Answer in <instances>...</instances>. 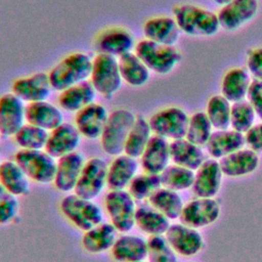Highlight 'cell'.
Returning a JSON list of instances; mask_svg holds the SVG:
<instances>
[{
	"instance_id": "1",
	"label": "cell",
	"mask_w": 262,
	"mask_h": 262,
	"mask_svg": "<svg viewBox=\"0 0 262 262\" xmlns=\"http://www.w3.org/2000/svg\"><path fill=\"white\" fill-rule=\"evenodd\" d=\"M92 57L86 52L75 51L60 58L48 72V78L54 91L60 92L75 84L89 80Z\"/></svg>"
},
{
	"instance_id": "2",
	"label": "cell",
	"mask_w": 262,
	"mask_h": 262,
	"mask_svg": "<svg viewBox=\"0 0 262 262\" xmlns=\"http://www.w3.org/2000/svg\"><path fill=\"white\" fill-rule=\"evenodd\" d=\"M173 17L180 31L189 36H214L220 28L217 13L192 4L176 5Z\"/></svg>"
},
{
	"instance_id": "3",
	"label": "cell",
	"mask_w": 262,
	"mask_h": 262,
	"mask_svg": "<svg viewBox=\"0 0 262 262\" xmlns=\"http://www.w3.org/2000/svg\"><path fill=\"white\" fill-rule=\"evenodd\" d=\"M136 116L128 108L120 107L110 113L100 136L102 150L110 156L124 154L125 143Z\"/></svg>"
},
{
	"instance_id": "4",
	"label": "cell",
	"mask_w": 262,
	"mask_h": 262,
	"mask_svg": "<svg viewBox=\"0 0 262 262\" xmlns=\"http://www.w3.org/2000/svg\"><path fill=\"white\" fill-rule=\"evenodd\" d=\"M148 70L158 75H167L172 72L181 60V52L171 45H164L147 39L136 42L134 50Z\"/></svg>"
},
{
	"instance_id": "5",
	"label": "cell",
	"mask_w": 262,
	"mask_h": 262,
	"mask_svg": "<svg viewBox=\"0 0 262 262\" xmlns=\"http://www.w3.org/2000/svg\"><path fill=\"white\" fill-rule=\"evenodd\" d=\"M61 214L75 227L86 231L102 222L100 207L89 199L69 193L60 201Z\"/></svg>"
},
{
	"instance_id": "6",
	"label": "cell",
	"mask_w": 262,
	"mask_h": 262,
	"mask_svg": "<svg viewBox=\"0 0 262 262\" xmlns=\"http://www.w3.org/2000/svg\"><path fill=\"white\" fill-rule=\"evenodd\" d=\"M104 209L118 232L128 233L135 226L136 201L127 189H110L104 196Z\"/></svg>"
},
{
	"instance_id": "7",
	"label": "cell",
	"mask_w": 262,
	"mask_h": 262,
	"mask_svg": "<svg viewBox=\"0 0 262 262\" xmlns=\"http://www.w3.org/2000/svg\"><path fill=\"white\" fill-rule=\"evenodd\" d=\"M89 82L96 93L107 99L112 98L120 90L123 83L118 58L104 54H96L92 58Z\"/></svg>"
},
{
	"instance_id": "8",
	"label": "cell",
	"mask_w": 262,
	"mask_h": 262,
	"mask_svg": "<svg viewBox=\"0 0 262 262\" xmlns=\"http://www.w3.org/2000/svg\"><path fill=\"white\" fill-rule=\"evenodd\" d=\"M13 160L18 164L30 180L39 184L53 182L56 159L51 157L45 149H18Z\"/></svg>"
},
{
	"instance_id": "9",
	"label": "cell",
	"mask_w": 262,
	"mask_h": 262,
	"mask_svg": "<svg viewBox=\"0 0 262 262\" xmlns=\"http://www.w3.org/2000/svg\"><path fill=\"white\" fill-rule=\"evenodd\" d=\"M188 119V115L181 107L167 106L155 112L148 123L152 134L172 141L185 137Z\"/></svg>"
},
{
	"instance_id": "10",
	"label": "cell",
	"mask_w": 262,
	"mask_h": 262,
	"mask_svg": "<svg viewBox=\"0 0 262 262\" xmlns=\"http://www.w3.org/2000/svg\"><path fill=\"white\" fill-rule=\"evenodd\" d=\"M132 32L122 26H111L100 30L93 39L96 54H104L116 58L131 52L135 47Z\"/></svg>"
},
{
	"instance_id": "11",
	"label": "cell",
	"mask_w": 262,
	"mask_h": 262,
	"mask_svg": "<svg viewBox=\"0 0 262 262\" xmlns=\"http://www.w3.org/2000/svg\"><path fill=\"white\" fill-rule=\"evenodd\" d=\"M108 164L99 157L90 158L84 164L74 193L89 200L97 198L106 186Z\"/></svg>"
},
{
	"instance_id": "12",
	"label": "cell",
	"mask_w": 262,
	"mask_h": 262,
	"mask_svg": "<svg viewBox=\"0 0 262 262\" xmlns=\"http://www.w3.org/2000/svg\"><path fill=\"white\" fill-rule=\"evenodd\" d=\"M219 214L220 206L214 198H196L183 206L179 219L180 223L196 229L214 223Z\"/></svg>"
},
{
	"instance_id": "13",
	"label": "cell",
	"mask_w": 262,
	"mask_h": 262,
	"mask_svg": "<svg viewBox=\"0 0 262 262\" xmlns=\"http://www.w3.org/2000/svg\"><path fill=\"white\" fill-rule=\"evenodd\" d=\"M52 90L48 73L45 72L18 77L11 84V92L27 104L46 100Z\"/></svg>"
},
{
	"instance_id": "14",
	"label": "cell",
	"mask_w": 262,
	"mask_h": 262,
	"mask_svg": "<svg viewBox=\"0 0 262 262\" xmlns=\"http://www.w3.org/2000/svg\"><path fill=\"white\" fill-rule=\"evenodd\" d=\"M164 236L172 250L183 257L194 256L204 247L201 233L195 228L182 223L170 224Z\"/></svg>"
},
{
	"instance_id": "15",
	"label": "cell",
	"mask_w": 262,
	"mask_h": 262,
	"mask_svg": "<svg viewBox=\"0 0 262 262\" xmlns=\"http://www.w3.org/2000/svg\"><path fill=\"white\" fill-rule=\"evenodd\" d=\"M26 123V103L12 92L0 95V133L2 137H13Z\"/></svg>"
},
{
	"instance_id": "16",
	"label": "cell",
	"mask_w": 262,
	"mask_h": 262,
	"mask_svg": "<svg viewBox=\"0 0 262 262\" xmlns=\"http://www.w3.org/2000/svg\"><path fill=\"white\" fill-rule=\"evenodd\" d=\"M110 113L106 107L98 102H92L75 114L74 125L86 139L100 138Z\"/></svg>"
},
{
	"instance_id": "17",
	"label": "cell",
	"mask_w": 262,
	"mask_h": 262,
	"mask_svg": "<svg viewBox=\"0 0 262 262\" xmlns=\"http://www.w3.org/2000/svg\"><path fill=\"white\" fill-rule=\"evenodd\" d=\"M85 162L84 157L79 151L56 159L55 174L52 182L55 188L64 193L74 191Z\"/></svg>"
},
{
	"instance_id": "18",
	"label": "cell",
	"mask_w": 262,
	"mask_h": 262,
	"mask_svg": "<svg viewBox=\"0 0 262 262\" xmlns=\"http://www.w3.org/2000/svg\"><path fill=\"white\" fill-rule=\"evenodd\" d=\"M258 0H231L221 6L217 13L220 27L226 31H235L250 21L257 13Z\"/></svg>"
},
{
	"instance_id": "19",
	"label": "cell",
	"mask_w": 262,
	"mask_h": 262,
	"mask_svg": "<svg viewBox=\"0 0 262 262\" xmlns=\"http://www.w3.org/2000/svg\"><path fill=\"white\" fill-rule=\"evenodd\" d=\"M81 134L76 126L63 122L53 130L48 132L45 150L54 159L77 151L81 142Z\"/></svg>"
},
{
	"instance_id": "20",
	"label": "cell",
	"mask_w": 262,
	"mask_h": 262,
	"mask_svg": "<svg viewBox=\"0 0 262 262\" xmlns=\"http://www.w3.org/2000/svg\"><path fill=\"white\" fill-rule=\"evenodd\" d=\"M192 182V192L198 198H213L221 186L222 171L219 162L215 159L205 160L195 170Z\"/></svg>"
},
{
	"instance_id": "21",
	"label": "cell",
	"mask_w": 262,
	"mask_h": 262,
	"mask_svg": "<svg viewBox=\"0 0 262 262\" xmlns=\"http://www.w3.org/2000/svg\"><path fill=\"white\" fill-rule=\"evenodd\" d=\"M139 161L143 172L160 175L170 165V142L152 134L139 157Z\"/></svg>"
},
{
	"instance_id": "22",
	"label": "cell",
	"mask_w": 262,
	"mask_h": 262,
	"mask_svg": "<svg viewBox=\"0 0 262 262\" xmlns=\"http://www.w3.org/2000/svg\"><path fill=\"white\" fill-rule=\"evenodd\" d=\"M144 39L156 43L175 46L180 36V29L174 17L157 15L147 18L142 25Z\"/></svg>"
},
{
	"instance_id": "23",
	"label": "cell",
	"mask_w": 262,
	"mask_h": 262,
	"mask_svg": "<svg viewBox=\"0 0 262 262\" xmlns=\"http://www.w3.org/2000/svg\"><path fill=\"white\" fill-rule=\"evenodd\" d=\"M26 121L49 132L63 123L62 110L47 99L28 103L26 104Z\"/></svg>"
},
{
	"instance_id": "24",
	"label": "cell",
	"mask_w": 262,
	"mask_h": 262,
	"mask_svg": "<svg viewBox=\"0 0 262 262\" xmlns=\"http://www.w3.org/2000/svg\"><path fill=\"white\" fill-rule=\"evenodd\" d=\"M116 262H137L147 258V239L135 234L121 233L111 249Z\"/></svg>"
},
{
	"instance_id": "25",
	"label": "cell",
	"mask_w": 262,
	"mask_h": 262,
	"mask_svg": "<svg viewBox=\"0 0 262 262\" xmlns=\"http://www.w3.org/2000/svg\"><path fill=\"white\" fill-rule=\"evenodd\" d=\"M139 163L126 154L116 156L107 167L106 186L110 189H127L136 176Z\"/></svg>"
},
{
	"instance_id": "26",
	"label": "cell",
	"mask_w": 262,
	"mask_h": 262,
	"mask_svg": "<svg viewBox=\"0 0 262 262\" xmlns=\"http://www.w3.org/2000/svg\"><path fill=\"white\" fill-rule=\"evenodd\" d=\"M96 91L89 80L61 90L57 96V105L64 112L78 113L94 102Z\"/></svg>"
},
{
	"instance_id": "27",
	"label": "cell",
	"mask_w": 262,
	"mask_h": 262,
	"mask_svg": "<svg viewBox=\"0 0 262 262\" xmlns=\"http://www.w3.org/2000/svg\"><path fill=\"white\" fill-rule=\"evenodd\" d=\"M246 144L245 134L233 129L215 130L212 132L206 148L212 159H221L244 147Z\"/></svg>"
},
{
	"instance_id": "28",
	"label": "cell",
	"mask_w": 262,
	"mask_h": 262,
	"mask_svg": "<svg viewBox=\"0 0 262 262\" xmlns=\"http://www.w3.org/2000/svg\"><path fill=\"white\" fill-rule=\"evenodd\" d=\"M218 162L224 175L229 177H239L251 174L257 169L259 165V156L249 147H243L221 158Z\"/></svg>"
},
{
	"instance_id": "29",
	"label": "cell",
	"mask_w": 262,
	"mask_h": 262,
	"mask_svg": "<svg viewBox=\"0 0 262 262\" xmlns=\"http://www.w3.org/2000/svg\"><path fill=\"white\" fill-rule=\"evenodd\" d=\"M117 229L108 222H101L84 231L82 236L83 249L92 255L111 251L118 235Z\"/></svg>"
},
{
	"instance_id": "30",
	"label": "cell",
	"mask_w": 262,
	"mask_h": 262,
	"mask_svg": "<svg viewBox=\"0 0 262 262\" xmlns=\"http://www.w3.org/2000/svg\"><path fill=\"white\" fill-rule=\"evenodd\" d=\"M251 83V75L247 69L232 68L222 78L221 94L231 103L246 99Z\"/></svg>"
},
{
	"instance_id": "31",
	"label": "cell",
	"mask_w": 262,
	"mask_h": 262,
	"mask_svg": "<svg viewBox=\"0 0 262 262\" xmlns=\"http://www.w3.org/2000/svg\"><path fill=\"white\" fill-rule=\"evenodd\" d=\"M170 158L173 164L194 171L204 163L205 154L201 146L184 137L170 141Z\"/></svg>"
},
{
	"instance_id": "32",
	"label": "cell",
	"mask_w": 262,
	"mask_h": 262,
	"mask_svg": "<svg viewBox=\"0 0 262 262\" xmlns=\"http://www.w3.org/2000/svg\"><path fill=\"white\" fill-rule=\"evenodd\" d=\"M30 179L14 160H6L0 165V183L6 190L16 196H25L30 192Z\"/></svg>"
},
{
	"instance_id": "33",
	"label": "cell",
	"mask_w": 262,
	"mask_h": 262,
	"mask_svg": "<svg viewBox=\"0 0 262 262\" xmlns=\"http://www.w3.org/2000/svg\"><path fill=\"white\" fill-rule=\"evenodd\" d=\"M122 81L131 87L144 86L150 77V71L134 51L118 58Z\"/></svg>"
},
{
	"instance_id": "34",
	"label": "cell",
	"mask_w": 262,
	"mask_h": 262,
	"mask_svg": "<svg viewBox=\"0 0 262 262\" xmlns=\"http://www.w3.org/2000/svg\"><path fill=\"white\" fill-rule=\"evenodd\" d=\"M135 226L148 236L164 235L170 226V220L149 204H144L136 209Z\"/></svg>"
},
{
	"instance_id": "35",
	"label": "cell",
	"mask_w": 262,
	"mask_h": 262,
	"mask_svg": "<svg viewBox=\"0 0 262 262\" xmlns=\"http://www.w3.org/2000/svg\"><path fill=\"white\" fill-rule=\"evenodd\" d=\"M151 136L152 132L148 120L140 115H137L128 134L124 147V154L132 158L139 159Z\"/></svg>"
},
{
	"instance_id": "36",
	"label": "cell",
	"mask_w": 262,
	"mask_h": 262,
	"mask_svg": "<svg viewBox=\"0 0 262 262\" xmlns=\"http://www.w3.org/2000/svg\"><path fill=\"white\" fill-rule=\"evenodd\" d=\"M147 202L151 207L165 215L169 220L179 218L184 206L178 191L163 186L156 190Z\"/></svg>"
},
{
	"instance_id": "37",
	"label": "cell",
	"mask_w": 262,
	"mask_h": 262,
	"mask_svg": "<svg viewBox=\"0 0 262 262\" xmlns=\"http://www.w3.org/2000/svg\"><path fill=\"white\" fill-rule=\"evenodd\" d=\"M231 102L222 94L213 95L209 98L206 107V115L216 130L227 129L230 126Z\"/></svg>"
},
{
	"instance_id": "38",
	"label": "cell",
	"mask_w": 262,
	"mask_h": 262,
	"mask_svg": "<svg viewBox=\"0 0 262 262\" xmlns=\"http://www.w3.org/2000/svg\"><path fill=\"white\" fill-rule=\"evenodd\" d=\"M194 173L192 170L176 164L169 165L161 174L160 179L163 187L181 191L192 186Z\"/></svg>"
},
{
	"instance_id": "39",
	"label": "cell",
	"mask_w": 262,
	"mask_h": 262,
	"mask_svg": "<svg viewBox=\"0 0 262 262\" xmlns=\"http://www.w3.org/2000/svg\"><path fill=\"white\" fill-rule=\"evenodd\" d=\"M48 138V131L30 123H26L13 136L19 149L38 150L44 149Z\"/></svg>"
},
{
	"instance_id": "40",
	"label": "cell",
	"mask_w": 262,
	"mask_h": 262,
	"mask_svg": "<svg viewBox=\"0 0 262 262\" xmlns=\"http://www.w3.org/2000/svg\"><path fill=\"white\" fill-rule=\"evenodd\" d=\"M212 129L213 126L209 121L206 113H193L188 119L185 138L199 146L206 145L213 132Z\"/></svg>"
},
{
	"instance_id": "41",
	"label": "cell",
	"mask_w": 262,
	"mask_h": 262,
	"mask_svg": "<svg viewBox=\"0 0 262 262\" xmlns=\"http://www.w3.org/2000/svg\"><path fill=\"white\" fill-rule=\"evenodd\" d=\"M160 187H162V183L159 174L143 172L136 174L127 190L135 201H147Z\"/></svg>"
},
{
	"instance_id": "42",
	"label": "cell",
	"mask_w": 262,
	"mask_h": 262,
	"mask_svg": "<svg viewBox=\"0 0 262 262\" xmlns=\"http://www.w3.org/2000/svg\"><path fill=\"white\" fill-rule=\"evenodd\" d=\"M256 113L247 99L231 103L230 127L241 133H246L255 122Z\"/></svg>"
},
{
	"instance_id": "43",
	"label": "cell",
	"mask_w": 262,
	"mask_h": 262,
	"mask_svg": "<svg viewBox=\"0 0 262 262\" xmlns=\"http://www.w3.org/2000/svg\"><path fill=\"white\" fill-rule=\"evenodd\" d=\"M146 259L148 262H178L176 253L164 235L148 236Z\"/></svg>"
},
{
	"instance_id": "44",
	"label": "cell",
	"mask_w": 262,
	"mask_h": 262,
	"mask_svg": "<svg viewBox=\"0 0 262 262\" xmlns=\"http://www.w3.org/2000/svg\"><path fill=\"white\" fill-rule=\"evenodd\" d=\"M19 212L18 199L14 195L8 196L0 203V225H8L15 221Z\"/></svg>"
},
{
	"instance_id": "45",
	"label": "cell",
	"mask_w": 262,
	"mask_h": 262,
	"mask_svg": "<svg viewBox=\"0 0 262 262\" xmlns=\"http://www.w3.org/2000/svg\"><path fill=\"white\" fill-rule=\"evenodd\" d=\"M247 70L254 80L262 81V47L253 48L248 51Z\"/></svg>"
},
{
	"instance_id": "46",
	"label": "cell",
	"mask_w": 262,
	"mask_h": 262,
	"mask_svg": "<svg viewBox=\"0 0 262 262\" xmlns=\"http://www.w3.org/2000/svg\"><path fill=\"white\" fill-rule=\"evenodd\" d=\"M247 100L251 103L256 115L262 121V81L252 80L247 94Z\"/></svg>"
},
{
	"instance_id": "47",
	"label": "cell",
	"mask_w": 262,
	"mask_h": 262,
	"mask_svg": "<svg viewBox=\"0 0 262 262\" xmlns=\"http://www.w3.org/2000/svg\"><path fill=\"white\" fill-rule=\"evenodd\" d=\"M245 140L250 149L257 154L262 152V122L254 124L245 133Z\"/></svg>"
},
{
	"instance_id": "48",
	"label": "cell",
	"mask_w": 262,
	"mask_h": 262,
	"mask_svg": "<svg viewBox=\"0 0 262 262\" xmlns=\"http://www.w3.org/2000/svg\"><path fill=\"white\" fill-rule=\"evenodd\" d=\"M10 195H12V194H10L7 190H6V188L0 183V203H2L4 200H6L8 196H10Z\"/></svg>"
},
{
	"instance_id": "49",
	"label": "cell",
	"mask_w": 262,
	"mask_h": 262,
	"mask_svg": "<svg viewBox=\"0 0 262 262\" xmlns=\"http://www.w3.org/2000/svg\"><path fill=\"white\" fill-rule=\"evenodd\" d=\"M216 4H218V5H220V6H223V5H225L226 3H228L229 1H231V0H213Z\"/></svg>"
},
{
	"instance_id": "50",
	"label": "cell",
	"mask_w": 262,
	"mask_h": 262,
	"mask_svg": "<svg viewBox=\"0 0 262 262\" xmlns=\"http://www.w3.org/2000/svg\"><path fill=\"white\" fill-rule=\"evenodd\" d=\"M137 262H148V261H145V260H142V261H137Z\"/></svg>"
},
{
	"instance_id": "51",
	"label": "cell",
	"mask_w": 262,
	"mask_h": 262,
	"mask_svg": "<svg viewBox=\"0 0 262 262\" xmlns=\"http://www.w3.org/2000/svg\"><path fill=\"white\" fill-rule=\"evenodd\" d=\"M1 137H2V135H1V133H0V139H1Z\"/></svg>"
},
{
	"instance_id": "52",
	"label": "cell",
	"mask_w": 262,
	"mask_h": 262,
	"mask_svg": "<svg viewBox=\"0 0 262 262\" xmlns=\"http://www.w3.org/2000/svg\"><path fill=\"white\" fill-rule=\"evenodd\" d=\"M0 165H1V161H0Z\"/></svg>"
},
{
	"instance_id": "53",
	"label": "cell",
	"mask_w": 262,
	"mask_h": 262,
	"mask_svg": "<svg viewBox=\"0 0 262 262\" xmlns=\"http://www.w3.org/2000/svg\"><path fill=\"white\" fill-rule=\"evenodd\" d=\"M189 262H192V261H189Z\"/></svg>"
}]
</instances>
